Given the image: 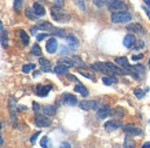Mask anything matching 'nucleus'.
Returning a JSON list of instances; mask_svg holds the SVG:
<instances>
[{"label":"nucleus","mask_w":150,"mask_h":148,"mask_svg":"<svg viewBox=\"0 0 150 148\" xmlns=\"http://www.w3.org/2000/svg\"><path fill=\"white\" fill-rule=\"evenodd\" d=\"M0 37H1V40H0V41H1V45H3L4 48H7V40H8V37H7V33L4 32V33H3V34H1Z\"/></svg>","instance_id":"58836bf2"},{"label":"nucleus","mask_w":150,"mask_h":148,"mask_svg":"<svg viewBox=\"0 0 150 148\" xmlns=\"http://www.w3.org/2000/svg\"><path fill=\"white\" fill-rule=\"evenodd\" d=\"M4 27H3V23L0 22V36H1V34H3V33H4Z\"/></svg>","instance_id":"5fc2aeb1"},{"label":"nucleus","mask_w":150,"mask_h":148,"mask_svg":"<svg viewBox=\"0 0 150 148\" xmlns=\"http://www.w3.org/2000/svg\"><path fill=\"white\" fill-rule=\"evenodd\" d=\"M39 136H40V132H36V133L30 137V143H36V140H37V137H39Z\"/></svg>","instance_id":"49530a36"},{"label":"nucleus","mask_w":150,"mask_h":148,"mask_svg":"<svg viewBox=\"0 0 150 148\" xmlns=\"http://www.w3.org/2000/svg\"><path fill=\"white\" fill-rule=\"evenodd\" d=\"M35 123H36L39 128H46V126L51 125V119L47 115H41V114H37L35 117Z\"/></svg>","instance_id":"0eeeda50"},{"label":"nucleus","mask_w":150,"mask_h":148,"mask_svg":"<svg viewBox=\"0 0 150 148\" xmlns=\"http://www.w3.org/2000/svg\"><path fill=\"white\" fill-rule=\"evenodd\" d=\"M74 90H76V92H79V93L81 95V96H84V97H87V96H88V89H87L86 86L83 85L81 82H77V84H76V86H74Z\"/></svg>","instance_id":"412c9836"},{"label":"nucleus","mask_w":150,"mask_h":148,"mask_svg":"<svg viewBox=\"0 0 150 148\" xmlns=\"http://www.w3.org/2000/svg\"><path fill=\"white\" fill-rule=\"evenodd\" d=\"M123 130L127 133V135H132V136H138L141 135L142 132L139 128H137L135 125H132V123H128V125H124L123 126Z\"/></svg>","instance_id":"9b49d317"},{"label":"nucleus","mask_w":150,"mask_h":148,"mask_svg":"<svg viewBox=\"0 0 150 148\" xmlns=\"http://www.w3.org/2000/svg\"><path fill=\"white\" fill-rule=\"evenodd\" d=\"M68 72H69V67H68V66L59 65V63L54 67V73H55V74H68Z\"/></svg>","instance_id":"b1692460"},{"label":"nucleus","mask_w":150,"mask_h":148,"mask_svg":"<svg viewBox=\"0 0 150 148\" xmlns=\"http://www.w3.org/2000/svg\"><path fill=\"white\" fill-rule=\"evenodd\" d=\"M91 67L94 69V70H96V72H102V73H106L108 76H113V74H112V72L108 69V66H106V63H105V62H95V63H92Z\"/></svg>","instance_id":"9d476101"},{"label":"nucleus","mask_w":150,"mask_h":148,"mask_svg":"<svg viewBox=\"0 0 150 148\" xmlns=\"http://www.w3.org/2000/svg\"><path fill=\"white\" fill-rule=\"evenodd\" d=\"M143 47H145V41H143V40H139V41H137V44L134 45V48H135V51H138V49L143 48Z\"/></svg>","instance_id":"79ce46f5"},{"label":"nucleus","mask_w":150,"mask_h":148,"mask_svg":"<svg viewBox=\"0 0 150 148\" xmlns=\"http://www.w3.org/2000/svg\"><path fill=\"white\" fill-rule=\"evenodd\" d=\"M35 67H36L35 63H29V65H25V66L22 67V72L23 73H29L30 70H35Z\"/></svg>","instance_id":"c9c22d12"},{"label":"nucleus","mask_w":150,"mask_h":148,"mask_svg":"<svg viewBox=\"0 0 150 148\" xmlns=\"http://www.w3.org/2000/svg\"><path fill=\"white\" fill-rule=\"evenodd\" d=\"M143 1H145L146 6H149V8H150V0H143Z\"/></svg>","instance_id":"13d9d810"},{"label":"nucleus","mask_w":150,"mask_h":148,"mask_svg":"<svg viewBox=\"0 0 150 148\" xmlns=\"http://www.w3.org/2000/svg\"><path fill=\"white\" fill-rule=\"evenodd\" d=\"M131 19V14L128 13H112V17H110V21L113 23H127Z\"/></svg>","instance_id":"7ed1b4c3"},{"label":"nucleus","mask_w":150,"mask_h":148,"mask_svg":"<svg viewBox=\"0 0 150 148\" xmlns=\"http://www.w3.org/2000/svg\"><path fill=\"white\" fill-rule=\"evenodd\" d=\"M102 82L105 85H113V84H117V78H116V76H103Z\"/></svg>","instance_id":"5701e85b"},{"label":"nucleus","mask_w":150,"mask_h":148,"mask_svg":"<svg viewBox=\"0 0 150 148\" xmlns=\"http://www.w3.org/2000/svg\"><path fill=\"white\" fill-rule=\"evenodd\" d=\"M61 148H70V144L68 141H64V143L61 144Z\"/></svg>","instance_id":"603ef678"},{"label":"nucleus","mask_w":150,"mask_h":148,"mask_svg":"<svg viewBox=\"0 0 150 148\" xmlns=\"http://www.w3.org/2000/svg\"><path fill=\"white\" fill-rule=\"evenodd\" d=\"M114 62H116L117 66L125 69V70H129V69H131V65L128 63V59L125 58V56H117V58L114 59Z\"/></svg>","instance_id":"2eb2a0df"},{"label":"nucleus","mask_w":150,"mask_h":148,"mask_svg":"<svg viewBox=\"0 0 150 148\" xmlns=\"http://www.w3.org/2000/svg\"><path fill=\"white\" fill-rule=\"evenodd\" d=\"M113 148H121V147H118V145H114V147Z\"/></svg>","instance_id":"680f3d73"},{"label":"nucleus","mask_w":150,"mask_h":148,"mask_svg":"<svg viewBox=\"0 0 150 148\" xmlns=\"http://www.w3.org/2000/svg\"><path fill=\"white\" fill-rule=\"evenodd\" d=\"M48 37V33H40V34H37L36 39L37 41H41V40H44V39H47Z\"/></svg>","instance_id":"37998d69"},{"label":"nucleus","mask_w":150,"mask_h":148,"mask_svg":"<svg viewBox=\"0 0 150 148\" xmlns=\"http://www.w3.org/2000/svg\"><path fill=\"white\" fill-rule=\"evenodd\" d=\"M55 6L62 8V6H64V1H62V0H55Z\"/></svg>","instance_id":"3c124183"},{"label":"nucleus","mask_w":150,"mask_h":148,"mask_svg":"<svg viewBox=\"0 0 150 148\" xmlns=\"http://www.w3.org/2000/svg\"><path fill=\"white\" fill-rule=\"evenodd\" d=\"M22 4H23V0H14V10H15V11H19L21 7H22Z\"/></svg>","instance_id":"4c0bfd02"},{"label":"nucleus","mask_w":150,"mask_h":148,"mask_svg":"<svg viewBox=\"0 0 150 148\" xmlns=\"http://www.w3.org/2000/svg\"><path fill=\"white\" fill-rule=\"evenodd\" d=\"M149 66H150V59H149Z\"/></svg>","instance_id":"e2e57ef3"},{"label":"nucleus","mask_w":150,"mask_h":148,"mask_svg":"<svg viewBox=\"0 0 150 148\" xmlns=\"http://www.w3.org/2000/svg\"><path fill=\"white\" fill-rule=\"evenodd\" d=\"M123 148H135V140L131 139V137H125Z\"/></svg>","instance_id":"cd10ccee"},{"label":"nucleus","mask_w":150,"mask_h":148,"mask_svg":"<svg viewBox=\"0 0 150 148\" xmlns=\"http://www.w3.org/2000/svg\"><path fill=\"white\" fill-rule=\"evenodd\" d=\"M37 32H39V27H37V26H32V27H30V33H32V34H36V36H37V34H39Z\"/></svg>","instance_id":"09e8293b"},{"label":"nucleus","mask_w":150,"mask_h":148,"mask_svg":"<svg viewBox=\"0 0 150 148\" xmlns=\"http://www.w3.org/2000/svg\"><path fill=\"white\" fill-rule=\"evenodd\" d=\"M37 27H39V29H43V30H46V33H52L54 29H55L50 22H39Z\"/></svg>","instance_id":"aec40b11"},{"label":"nucleus","mask_w":150,"mask_h":148,"mask_svg":"<svg viewBox=\"0 0 150 148\" xmlns=\"http://www.w3.org/2000/svg\"><path fill=\"white\" fill-rule=\"evenodd\" d=\"M39 63L41 65V72H50V70H51V67H50V60H48V59L40 58Z\"/></svg>","instance_id":"393cba45"},{"label":"nucleus","mask_w":150,"mask_h":148,"mask_svg":"<svg viewBox=\"0 0 150 148\" xmlns=\"http://www.w3.org/2000/svg\"><path fill=\"white\" fill-rule=\"evenodd\" d=\"M62 102H64L66 106H76L79 103L77 102V97L74 95H70V93H64L62 96Z\"/></svg>","instance_id":"ddd939ff"},{"label":"nucleus","mask_w":150,"mask_h":148,"mask_svg":"<svg viewBox=\"0 0 150 148\" xmlns=\"http://www.w3.org/2000/svg\"><path fill=\"white\" fill-rule=\"evenodd\" d=\"M51 17H52L54 21L61 22V23H66V22H69V19H70V15H69L68 13H65L61 7H57V6L51 8Z\"/></svg>","instance_id":"f257e3e1"},{"label":"nucleus","mask_w":150,"mask_h":148,"mask_svg":"<svg viewBox=\"0 0 150 148\" xmlns=\"http://www.w3.org/2000/svg\"><path fill=\"white\" fill-rule=\"evenodd\" d=\"M79 106L83 110H98L100 107V103L98 100H83L79 103Z\"/></svg>","instance_id":"39448f33"},{"label":"nucleus","mask_w":150,"mask_h":148,"mask_svg":"<svg viewBox=\"0 0 150 148\" xmlns=\"http://www.w3.org/2000/svg\"><path fill=\"white\" fill-rule=\"evenodd\" d=\"M105 63H106L108 69H109L112 73H116V74H120V76H127V74H129V70H125V69L120 67L116 63H113V62H105Z\"/></svg>","instance_id":"423d86ee"},{"label":"nucleus","mask_w":150,"mask_h":148,"mask_svg":"<svg viewBox=\"0 0 150 148\" xmlns=\"http://www.w3.org/2000/svg\"><path fill=\"white\" fill-rule=\"evenodd\" d=\"M110 115H113L117 121H120V119L124 117V108L123 107H116L114 110H112V114H110Z\"/></svg>","instance_id":"4be33fe9"},{"label":"nucleus","mask_w":150,"mask_h":148,"mask_svg":"<svg viewBox=\"0 0 150 148\" xmlns=\"http://www.w3.org/2000/svg\"><path fill=\"white\" fill-rule=\"evenodd\" d=\"M134 95H135V97L137 99H142L145 96V90H142L141 88H137V89L134 90Z\"/></svg>","instance_id":"e433bc0d"},{"label":"nucleus","mask_w":150,"mask_h":148,"mask_svg":"<svg viewBox=\"0 0 150 148\" xmlns=\"http://www.w3.org/2000/svg\"><path fill=\"white\" fill-rule=\"evenodd\" d=\"M142 148H150V141L149 143H145L143 145H142Z\"/></svg>","instance_id":"6e6d98bb"},{"label":"nucleus","mask_w":150,"mask_h":148,"mask_svg":"<svg viewBox=\"0 0 150 148\" xmlns=\"http://www.w3.org/2000/svg\"><path fill=\"white\" fill-rule=\"evenodd\" d=\"M142 8H143V11H145L146 14H147V17H149V19H150V10L147 8V7H146V6H143V7H142Z\"/></svg>","instance_id":"864d4df0"},{"label":"nucleus","mask_w":150,"mask_h":148,"mask_svg":"<svg viewBox=\"0 0 150 148\" xmlns=\"http://www.w3.org/2000/svg\"><path fill=\"white\" fill-rule=\"evenodd\" d=\"M25 15H26L28 19H32V21H36V19H37V15H36V13L33 11V8L25 10Z\"/></svg>","instance_id":"c756f323"},{"label":"nucleus","mask_w":150,"mask_h":148,"mask_svg":"<svg viewBox=\"0 0 150 148\" xmlns=\"http://www.w3.org/2000/svg\"><path fill=\"white\" fill-rule=\"evenodd\" d=\"M108 1H109V0H94V4H95L96 7H103Z\"/></svg>","instance_id":"a19ab883"},{"label":"nucleus","mask_w":150,"mask_h":148,"mask_svg":"<svg viewBox=\"0 0 150 148\" xmlns=\"http://www.w3.org/2000/svg\"><path fill=\"white\" fill-rule=\"evenodd\" d=\"M40 145L43 148H51V141H50V139L47 137V136H44L43 139H41V141H40Z\"/></svg>","instance_id":"2f4dec72"},{"label":"nucleus","mask_w":150,"mask_h":148,"mask_svg":"<svg viewBox=\"0 0 150 148\" xmlns=\"http://www.w3.org/2000/svg\"><path fill=\"white\" fill-rule=\"evenodd\" d=\"M18 110H23V111H25V110H26V107H25V106H18Z\"/></svg>","instance_id":"4d7b16f0"},{"label":"nucleus","mask_w":150,"mask_h":148,"mask_svg":"<svg viewBox=\"0 0 150 148\" xmlns=\"http://www.w3.org/2000/svg\"><path fill=\"white\" fill-rule=\"evenodd\" d=\"M8 108H10V117H11V121H13V125L17 128V104H15V97L10 96L8 97Z\"/></svg>","instance_id":"20e7f679"},{"label":"nucleus","mask_w":150,"mask_h":148,"mask_svg":"<svg viewBox=\"0 0 150 148\" xmlns=\"http://www.w3.org/2000/svg\"><path fill=\"white\" fill-rule=\"evenodd\" d=\"M143 58V55L139 54V55H132V60H141Z\"/></svg>","instance_id":"8fccbe9b"},{"label":"nucleus","mask_w":150,"mask_h":148,"mask_svg":"<svg viewBox=\"0 0 150 148\" xmlns=\"http://www.w3.org/2000/svg\"><path fill=\"white\" fill-rule=\"evenodd\" d=\"M72 60H73V63H74V66H77V67H80V69H86L87 67V65L83 62L80 56H73Z\"/></svg>","instance_id":"bb28decb"},{"label":"nucleus","mask_w":150,"mask_h":148,"mask_svg":"<svg viewBox=\"0 0 150 148\" xmlns=\"http://www.w3.org/2000/svg\"><path fill=\"white\" fill-rule=\"evenodd\" d=\"M70 49H72V47H62V48H61V52H62V54H68V52H70Z\"/></svg>","instance_id":"de8ad7c7"},{"label":"nucleus","mask_w":150,"mask_h":148,"mask_svg":"<svg viewBox=\"0 0 150 148\" xmlns=\"http://www.w3.org/2000/svg\"><path fill=\"white\" fill-rule=\"evenodd\" d=\"M19 37H21V41L23 43V45H26L29 43V37H28V34L23 30H19Z\"/></svg>","instance_id":"72a5a7b5"},{"label":"nucleus","mask_w":150,"mask_h":148,"mask_svg":"<svg viewBox=\"0 0 150 148\" xmlns=\"http://www.w3.org/2000/svg\"><path fill=\"white\" fill-rule=\"evenodd\" d=\"M132 70H135V72L139 74V76H143L145 74V66H142V65H135V66H131Z\"/></svg>","instance_id":"7c9ffc66"},{"label":"nucleus","mask_w":150,"mask_h":148,"mask_svg":"<svg viewBox=\"0 0 150 148\" xmlns=\"http://www.w3.org/2000/svg\"><path fill=\"white\" fill-rule=\"evenodd\" d=\"M127 30L128 32H134V33H138V34H145V29L142 25L139 23H131L127 26Z\"/></svg>","instance_id":"f3484780"},{"label":"nucleus","mask_w":150,"mask_h":148,"mask_svg":"<svg viewBox=\"0 0 150 148\" xmlns=\"http://www.w3.org/2000/svg\"><path fill=\"white\" fill-rule=\"evenodd\" d=\"M59 65H64V66H68V67H72L74 66V63H73L72 59H68V58H64L59 60Z\"/></svg>","instance_id":"473e14b6"},{"label":"nucleus","mask_w":150,"mask_h":148,"mask_svg":"<svg viewBox=\"0 0 150 148\" xmlns=\"http://www.w3.org/2000/svg\"><path fill=\"white\" fill-rule=\"evenodd\" d=\"M0 128H1V123H0Z\"/></svg>","instance_id":"0e129e2a"},{"label":"nucleus","mask_w":150,"mask_h":148,"mask_svg":"<svg viewBox=\"0 0 150 148\" xmlns=\"http://www.w3.org/2000/svg\"><path fill=\"white\" fill-rule=\"evenodd\" d=\"M66 44H69L72 48H76L79 45V40L74 36H70V34H69V36L66 37Z\"/></svg>","instance_id":"a878e982"},{"label":"nucleus","mask_w":150,"mask_h":148,"mask_svg":"<svg viewBox=\"0 0 150 148\" xmlns=\"http://www.w3.org/2000/svg\"><path fill=\"white\" fill-rule=\"evenodd\" d=\"M51 34H54V36H59V37H65V39L69 36V34L64 30V29H59V27H55L54 32H52Z\"/></svg>","instance_id":"c85d7f7f"},{"label":"nucleus","mask_w":150,"mask_h":148,"mask_svg":"<svg viewBox=\"0 0 150 148\" xmlns=\"http://www.w3.org/2000/svg\"><path fill=\"white\" fill-rule=\"evenodd\" d=\"M110 114H112V108L109 106H100L98 108V112H96V118L98 119H105V118L110 117Z\"/></svg>","instance_id":"1a4fd4ad"},{"label":"nucleus","mask_w":150,"mask_h":148,"mask_svg":"<svg viewBox=\"0 0 150 148\" xmlns=\"http://www.w3.org/2000/svg\"><path fill=\"white\" fill-rule=\"evenodd\" d=\"M40 111L43 112V115L50 117V115H54L55 112H57V107H55V106H51V104H47V106H41Z\"/></svg>","instance_id":"a211bd4d"},{"label":"nucleus","mask_w":150,"mask_h":148,"mask_svg":"<svg viewBox=\"0 0 150 148\" xmlns=\"http://www.w3.org/2000/svg\"><path fill=\"white\" fill-rule=\"evenodd\" d=\"M76 3H77V6L80 7V10L86 11V4H84V0H76Z\"/></svg>","instance_id":"c03bdc74"},{"label":"nucleus","mask_w":150,"mask_h":148,"mask_svg":"<svg viewBox=\"0 0 150 148\" xmlns=\"http://www.w3.org/2000/svg\"><path fill=\"white\" fill-rule=\"evenodd\" d=\"M32 108H33V111H40V110H41V107H40V104H37L36 103V102H33V103H32Z\"/></svg>","instance_id":"a18cd8bd"},{"label":"nucleus","mask_w":150,"mask_h":148,"mask_svg":"<svg viewBox=\"0 0 150 148\" xmlns=\"http://www.w3.org/2000/svg\"><path fill=\"white\" fill-rule=\"evenodd\" d=\"M127 4L123 0H109L108 1V10L112 13H127Z\"/></svg>","instance_id":"f03ea898"},{"label":"nucleus","mask_w":150,"mask_h":148,"mask_svg":"<svg viewBox=\"0 0 150 148\" xmlns=\"http://www.w3.org/2000/svg\"><path fill=\"white\" fill-rule=\"evenodd\" d=\"M46 49L48 54H55L57 52V49H58V40L55 39V37H51L48 39L46 43Z\"/></svg>","instance_id":"6e6552de"},{"label":"nucleus","mask_w":150,"mask_h":148,"mask_svg":"<svg viewBox=\"0 0 150 148\" xmlns=\"http://www.w3.org/2000/svg\"><path fill=\"white\" fill-rule=\"evenodd\" d=\"M123 44L125 45L127 48H131V47H134V45L137 44V39H135V36H134V34L128 33V34H125V37H124Z\"/></svg>","instance_id":"dca6fc26"},{"label":"nucleus","mask_w":150,"mask_h":148,"mask_svg":"<svg viewBox=\"0 0 150 148\" xmlns=\"http://www.w3.org/2000/svg\"><path fill=\"white\" fill-rule=\"evenodd\" d=\"M3 144V137H1V135H0V145Z\"/></svg>","instance_id":"052dcab7"},{"label":"nucleus","mask_w":150,"mask_h":148,"mask_svg":"<svg viewBox=\"0 0 150 148\" xmlns=\"http://www.w3.org/2000/svg\"><path fill=\"white\" fill-rule=\"evenodd\" d=\"M32 8H33V11L36 13L37 17H43V15H46V8H44L40 3H35V4L32 6Z\"/></svg>","instance_id":"6ab92c4d"},{"label":"nucleus","mask_w":150,"mask_h":148,"mask_svg":"<svg viewBox=\"0 0 150 148\" xmlns=\"http://www.w3.org/2000/svg\"><path fill=\"white\" fill-rule=\"evenodd\" d=\"M51 88H52L51 85H43V84H39V85L36 86V95L37 96H40V97H44V96L48 95V92L51 90Z\"/></svg>","instance_id":"f8f14e48"},{"label":"nucleus","mask_w":150,"mask_h":148,"mask_svg":"<svg viewBox=\"0 0 150 148\" xmlns=\"http://www.w3.org/2000/svg\"><path fill=\"white\" fill-rule=\"evenodd\" d=\"M39 73H40V72H33V77H37V76H39Z\"/></svg>","instance_id":"bf43d9fd"},{"label":"nucleus","mask_w":150,"mask_h":148,"mask_svg":"<svg viewBox=\"0 0 150 148\" xmlns=\"http://www.w3.org/2000/svg\"><path fill=\"white\" fill-rule=\"evenodd\" d=\"M103 128L108 130V132H112V130H116V129H118V128H123V126H121V122L120 121H117V119H112V121L106 122Z\"/></svg>","instance_id":"4468645a"},{"label":"nucleus","mask_w":150,"mask_h":148,"mask_svg":"<svg viewBox=\"0 0 150 148\" xmlns=\"http://www.w3.org/2000/svg\"><path fill=\"white\" fill-rule=\"evenodd\" d=\"M30 52H32V55H36V56H41V49H40V47H39L37 44L33 45V47H32V51H30Z\"/></svg>","instance_id":"f704fd0d"},{"label":"nucleus","mask_w":150,"mask_h":148,"mask_svg":"<svg viewBox=\"0 0 150 148\" xmlns=\"http://www.w3.org/2000/svg\"><path fill=\"white\" fill-rule=\"evenodd\" d=\"M80 74H81V76H84L86 77V78H88V80H91V81H94L95 80V77L92 76V74H90V73H87V72H84V70H80Z\"/></svg>","instance_id":"ea45409f"}]
</instances>
